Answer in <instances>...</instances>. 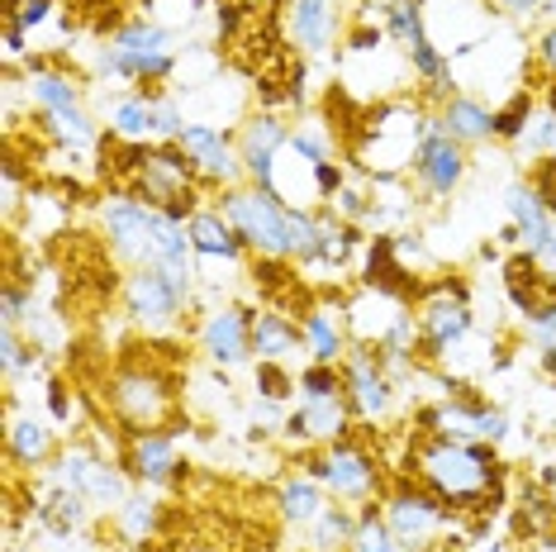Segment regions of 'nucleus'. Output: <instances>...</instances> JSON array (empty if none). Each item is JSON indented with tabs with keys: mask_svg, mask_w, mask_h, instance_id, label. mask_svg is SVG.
I'll list each match as a JSON object with an SVG mask.
<instances>
[{
	"mask_svg": "<svg viewBox=\"0 0 556 552\" xmlns=\"http://www.w3.org/2000/svg\"><path fill=\"white\" fill-rule=\"evenodd\" d=\"M433 120H438L442 134H452L466 148H480V143H490V138H495V110H490L480 96H471V91L447 96Z\"/></svg>",
	"mask_w": 556,
	"mask_h": 552,
	"instance_id": "25",
	"label": "nucleus"
},
{
	"mask_svg": "<svg viewBox=\"0 0 556 552\" xmlns=\"http://www.w3.org/2000/svg\"><path fill=\"white\" fill-rule=\"evenodd\" d=\"M343 376H348V400H352L357 424H386L390 414H395L400 386L371 348H352L343 357Z\"/></svg>",
	"mask_w": 556,
	"mask_h": 552,
	"instance_id": "17",
	"label": "nucleus"
},
{
	"mask_svg": "<svg viewBox=\"0 0 556 552\" xmlns=\"http://www.w3.org/2000/svg\"><path fill=\"white\" fill-rule=\"evenodd\" d=\"M186 229H191V243H195V258L200 262H229V267H243V262H252L248 243L238 238L233 224L224 219L219 205H200Z\"/></svg>",
	"mask_w": 556,
	"mask_h": 552,
	"instance_id": "22",
	"label": "nucleus"
},
{
	"mask_svg": "<svg viewBox=\"0 0 556 552\" xmlns=\"http://www.w3.org/2000/svg\"><path fill=\"white\" fill-rule=\"evenodd\" d=\"M495 5L504 10V15H514V20H533V15H542V0H495Z\"/></svg>",
	"mask_w": 556,
	"mask_h": 552,
	"instance_id": "43",
	"label": "nucleus"
},
{
	"mask_svg": "<svg viewBox=\"0 0 556 552\" xmlns=\"http://www.w3.org/2000/svg\"><path fill=\"white\" fill-rule=\"evenodd\" d=\"M252 315H257V310L233 305V300L205 310V319H200V329H195L200 353L224 372H233V367H243L248 357H257L252 353Z\"/></svg>",
	"mask_w": 556,
	"mask_h": 552,
	"instance_id": "18",
	"label": "nucleus"
},
{
	"mask_svg": "<svg viewBox=\"0 0 556 552\" xmlns=\"http://www.w3.org/2000/svg\"><path fill=\"white\" fill-rule=\"evenodd\" d=\"M343 0H286V29L300 53H328L343 39Z\"/></svg>",
	"mask_w": 556,
	"mask_h": 552,
	"instance_id": "21",
	"label": "nucleus"
},
{
	"mask_svg": "<svg viewBox=\"0 0 556 552\" xmlns=\"http://www.w3.org/2000/svg\"><path fill=\"white\" fill-rule=\"evenodd\" d=\"M24 5H29V0H5V15H20Z\"/></svg>",
	"mask_w": 556,
	"mask_h": 552,
	"instance_id": "45",
	"label": "nucleus"
},
{
	"mask_svg": "<svg viewBox=\"0 0 556 552\" xmlns=\"http://www.w3.org/2000/svg\"><path fill=\"white\" fill-rule=\"evenodd\" d=\"M157 219H162V210L148 205V200H138L134 191H110L100 200V238H105L110 258L124 262L129 272L153 267Z\"/></svg>",
	"mask_w": 556,
	"mask_h": 552,
	"instance_id": "9",
	"label": "nucleus"
},
{
	"mask_svg": "<svg viewBox=\"0 0 556 552\" xmlns=\"http://www.w3.org/2000/svg\"><path fill=\"white\" fill-rule=\"evenodd\" d=\"M115 529H119L124 543H153L157 529H162V505L143 491V486H138V491L119 505V514H115Z\"/></svg>",
	"mask_w": 556,
	"mask_h": 552,
	"instance_id": "32",
	"label": "nucleus"
},
{
	"mask_svg": "<svg viewBox=\"0 0 556 552\" xmlns=\"http://www.w3.org/2000/svg\"><path fill=\"white\" fill-rule=\"evenodd\" d=\"M110 419L119 424V434H148V429H181V400H176V376L162 367L157 357H129L124 348L119 367L110 372L105 386Z\"/></svg>",
	"mask_w": 556,
	"mask_h": 552,
	"instance_id": "3",
	"label": "nucleus"
},
{
	"mask_svg": "<svg viewBox=\"0 0 556 552\" xmlns=\"http://www.w3.org/2000/svg\"><path fill=\"white\" fill-rule=\"evenodd\" d=\"M124 472L134 476L143 491H167L186 476L181 462V429H148L124 438Z\"/></svg>",
	"mask_w": 556,
	"mask_h": 552,
	"instance_id": "15",
	"label": "nucleus"
},
{
	"mask_svg": "<svg viewBox=\"0 0 556 552\" xmlns=\"http://www.w3.org/2000/svg\"><path fill=\"white\" fill-rule=\"evenodd\" d=\"M533 67L547 77V86L556 81V24H547V29L538 34V43H533Z\"/></svg>",
	"mask_w": 556,
	"mask_h": 552,
	"instance_id": "42",
	"label": "nucleus"
},
{
	"mask_svg": "<svg viewBox=\"0 0 556 552\" xmlns=\"http://www.w3.org/2000/svg\"><path fill=\"white\" fill-rule=\"evenodd\" d=\"M414 329H419V348H414L419 367H442L476 334L471 286L462 276H428L419 305H414Z\"/></svg>",
	"mask_w": 556,
	"mask_h": 552,
	"instance_id": "5",
	"label": "nucleus"
},
{
	"mask_svg": "<svg viewBox=\"0 0 556 552\" xmlns=\"http://www.w3.org/2000/svg\"><path fill=\"white\" fill-rule=\"evenodd\" d=\"M362 529V510H352V505H328L319 519L309 524V552H348L352 548V538H357Z\"/></svg>",
	"mask_w": 556,
	"mask_h": 552,
	"instance_id": "31",
	"label": "nucleus"
},
{
	"mask_svg": "<svg viewBox=\"0 0 556 552\" xmlns=\"http://www.w3.org/2000/svg\"><path fill=\"white\" fill-rule=\"evenodd\" d=\"M542 100H547V105H552V110H556V81H552V86H547V96H542Z\"/></svg>",
	"mask_w": 556,
	"mask_h": 552,
	"instance_id": "47",
	"label": "nucleus"
},
{
	"mask_svg": "<svg viewBox=\"0 0 556 552\" xmlns=\"http://www.w3.org/2000/svg\"><path fill=\"white\" fill-rule=\"evenodd\" d=\"M381 514L404 543V552H428L442 534L457 529V519H462L457 510H447L428 486L414 481V476H400V481L381 495Z\"/></svg>",
	"mask_w": 556,
	"mask_h": 552,
	"instance_id": "8",
	"label": "nucleus"
},
{
	"mask_svg": "<svg viewBox=\"0 0 556 552\" xmlns=\"http://www.w3.org/2000/svg\"><path fill=\"white\" fill-rule=\"evenodd\" d=\"M134 476L124 467H110L105 453H91L86 443H72L53 457V486L81 491L96 505V514H119V505L134 495Z\"/></svg>",
	"mask_w": 556,
	"mask_h": 552,
	"instance_id": "10",
	"label": "nucleus"
},
{
	"mask_svg": "<svg viewBox=\"0 0 556 552\" xmlns=\"http://www.w3.org/2000/svg\"><path fill=\"white\" fill-rule=\"evenodd\" d=\"M300 396H348L343 362H309V367H300Z\"/></svg>",
	"mask_w": 556,
	"mask_h": 552,
	"instance_id": "36",
	"label": "nucleus"
},
{
	"mask_svg": "<svg viewBox=\"0 0 556 552\" xmlns=\"http://www.w3.org/2000/svg\"><path fill=\"white\" fill-rule=\"evenodd\" d=\"M528 181H533V191L547 200V210H552V219H556V158H542L533 162V172H528Z\"/></svg>",
	"mask_w": 556,
	"mask_h": 552,
	"instance_id": "41",
	"label": "nucleus"
},
{
	"mask_svg": "<svg viewBox=\"0 0 556 552\" xmlns=\"http://www.w3.org/2000/svg\"><path fill=\"white\" fill-rule=\"evenodd\" d=\"M300 472H309L314 481H319L333 500H343V505H371V500H381L390 491L386 472H381V457H376L362 438H343V443L309 448V453L300 457Z\"/></svg>",
	"mask_w": 556,
	"mask_h": 552,
	"instance_id": "6",
	"label": "nucleus"
},
{
	"mask_svg": "<svg viewBox=\"0 0 556 552\" xmlns=\"http://www.w3.org/2000/svg\"><path fill=\"white\" fill-rule=\"evenodd\" d=\"M219 210L248 243L252 258H290V205L276 191L243 181L219 196Z\"/></svg>",
	"mask_w": 556,
	"mask_h": 552,
	"instance_id": "7",
	"label": "nucleus"
},
{
	"mask_svg": "<svg viewBox=\"0 0 556 552\" xmlns=\"http://www.w3.org/2000/svg\"><path fill=\"white\" fill-rule=\"evenodd\" d=\"M62 453L58 424L34 410H20L15 396H5V462L15 472H39Z\"/></svg>",
	"mask_w": 556,
	"mask_h": 552,
	"instance_id": "20",
	"label": "nucleus"
},
{
	"mask_svg": "<svg viewBox=\"0 0 556 552\" xmlns=\"http://www.w3.org/2000/svg\"><path fill=\"white\" fill-rule=\"evenodd\" d=\"M34 519H39V529H48L53 538H77L91 529L96 519V505L86 500L81 491H67V486H53V491L43 495V505L34 510Z\"/></svg>",
	"mask_w": 556,
	"mask_h": 552,
	"instance_id": "28",
	"label": "nucleus"
},
{
	"mask_svg": "<svg viewBox=\"0 0 556 552\" xmlns=\"http://www.w3.org/2000/svg\"><path fill=\"white\" fill-rule=\"evenodd\" d=\"M523 334H528V343L538 348L542 372H547L552 381H556V305H547V310H542V315L528 319V329H523Z\"/></svg>",
	"mask_w": 556,
	"mask_h": 552,
	"instance_id": "37",
	"label": "nucleus"
},
{
	"mask_svg": "<svg viewBox=\"0 0 556 552\" xmlns=\"http://www.w3.org/2000/svg\"><path fill=\"white\" fill-rule=\"evenodd\" d=\"M300 391V376L286 367V362H257V396H267V400H286Z\"/></svg>",
	"mask_w": 556,
	"mask_h": 552,
	"instance_id": "38",
	"label": "nucleus"
},
{
	"mask_svg": "<svg viewBox=\"0 0 556 552\" xmlns=\"http://www.w3.org/2000/svg\"><path fill=\"white\" fill-rule=\"evenodd\" d=\"M352 400L348 396H300V405L286 414V434L295 438L300 448H328V443H343L352 438Z\"/></svg>",
	"mask_w": 556,
	"mask_h": 552,
	"instance_id": "19",
	"label": "nucleus"
},
{
	"mask_svg": "<svg viewBox=\"0 0 556 552\" xmlns=\"http://www.w3.org/2000/svg\"><path fill=\"white\" fill-rule=\"evenodd\" d=\"M504 210H509V224L518 229V248H523V253H538V248L552 238L556 219H552L547 200L533 191V181H514L509 191H504Z\"/></svg>",
	"mask_w": 556,
	"mask_h": 552,
	"instance_id": "26",
	"label": "nucleus"
},
{
	"mask_svg": "<svg viewBox=\"0 0 556 552\" xmlns=\"http://www.w3.org/2000/svg\"><path fill=\"white\" fill-rule=\"evenodd\" d=\"M176 143L186 148V158L195 162L200 181L210 186V191H233V186L248 181L243 172V158H238V138L224 134L219 124H186V134L176 138Z\"/></svg>",
	"mask_w": 556,
	"mask_h": 552,
	"instance_id": "16",
	"label": "nucleus"
},
{
	"mask_svg": "<svg viewBox=\"0 0 556 552\" xmlns=\"http://www.w3.org/2000/svg\"><path fill=\"white\" fill-rule=\"evenodd\" d=\"M105 129L124 143H157V120H153V91H129L105 105Z\"/></svg>",
	"mask_w": 556,
	"mask_h": 552,
	"instance_id": "30",
	"label": "nucleus"
},
{
	"mask_svg": "<svg viewBox=\"0 0 556 552\" xmlns=\"http://www.w3.org/2000/svg\"><path fill=\"white\" fill-rule=\"evenodd\" d=\"M24 96H29V105L39 110V120L86 105V100H81V81L72 77V72L53 67V62H29V72H24Z\"/></svg>",
	"mask_w": 556,
	"mask_h": 552,
	"instance_id": "24",
	"label": "nucleus"
},
{
	"mask_svg": "<svg viewBox=\"0 0 556 552\" xmlns=\"http://www.w3.org/2000/svg\"><path fill=\"white\" fill-rule=\"evenodd\" d=\"M414 186L428 196V200H447L457 196L466 177H471V148L457 143L452 134L438 129V120L428 115V129H424V143L419 153H414Z\"/></svg>",
	"mask_w": 556,
	"mask_h": 552,
	"instance_id": "12",
	"label": "nucleus"
},
{
	"mask_svg": "<svg viewBox=\"0 0 556 552\" xmlns=\"http://www.w3.org/2000/svg\"><path fill=\"white\" fill-rule=\"evenodd\" d=\"M328 500L333 495H328L309 472H290V476H281V486H276V514H281L286 524H295V529H309L328 510Z\"/></svg>",
	"mask_w": 556,
	"mask_h": 552,
	"instance_id": "29",
	"label": "nucleus"
},
{
	"mask_svg": "<svg viewBox=\"0 0 556 552\" xmlns=\"http://www.w3.org/2000/svg\"><path fill=\"white\" fill-rule=\"evenodd\" d=\"M119 300H124V315H129L138 329H148V338L176 329L186 310L195 305V300L186 296L162 267H138V272H129V276H124V286H119Z\"/></svg>",
	"mask_w": 556,
	"mask_h": 552,
	"instance_id": "11",
	"label": "nucleus"
},
{
	"mask_svg": "<svg viewBox=\"0 0 556 552\" xmlns=\"http://www.w3.org/2000/svg\"><path fill=\"white\" fill-rule=\"evenodd\" d=\"M533 552H556V529H552L547 538H538V543H533Z\"/></svg>",
	"mask_w": 556,
	"mask_h": 552,
	"instance_id": "44",
	"label": "nucleus"
},
{
	"mask_svg": "<svg viewBox=\"0 0 556 552\" xmlns=\"http://www.w3.org/2000/svg\"><path fill=\"white\" fill-rule=\"evenodd\" d=\"M300 348H305V329H300L295 315H281V310L252 315V353H257V362H290Z\"/></svg>",
	"mask_w": 556,
	"mask_h": 552,
	"instance_id": "27",
	"label": "nucleus"
},
{
	"mask_svg": "<svg viewBox=\"0 0 556 552\" xmlns=\"http://www.w3.org/2000/svg\"><path fill=\"white\" fill-rule=\"evenodd\" d=\"M319 205L314 210H290V258L300 262V267H314L319 262Z\"/></svg>",
	"mask_w": 556,
	"mask_h": 552,
	"instance_id": "35",
	"label": "nucleus"
},
{
	"mask_svg": "<svg viewBox=\"0 0 556 552\" xmlns=\"http://www.w3.org/2000/svg\"><path fill=\"white\" fill-rule=\"evenodd\" d=\"M509 429H514V424H509V414H504L500 405H485V410H480V429H476V438H480V443H504V438H509Z\"/></svg>",
	"mask_w": 556,
	"mask_h": 552,
	"instance_id": "40",
	"label": "nucleus"
},
{
	"mask_svg": "<svg viewBox=\"0 0 556 552\" xmlns=\"http://www.w3.org/2000/svg\"><path fill=\"white\" fill-rule=\"evenodd\" d=\"M300 329H305L309 362H343L352 353L343 300H319V305H309L305 315H300Z\"/></svg>",
	"mask_w": 556,
	"mask_h": 552,
	"instance_id": "23",
	"label": "nucleus"
},
{
	"mask_svg": "<svg viewBox=\"0 0 556 552\" xmlns=\"http://www.w3.org/2000/svg\"><path fill=\"white\" fill-rule=\"evenodd\" d=\"M357 510H362V529H357V538H352L348 552H404V543L395 538V529H390L386 514H381V500L357 505Z\"/></svg>",
	"mask_w": 556,
	"mask_h": 552,
	"instance_id": "34",
	"label": "nucleus"
},
{
	"mask_svg": "<svg viewBox=\"0 0 556 552\" xmlns=\"http://www.w3.org/2000/svg\"><path fill=\"white\" fill-rule=\"evenodd\" d=\"M343 315H348V338L352 348H386L395 329L404 319H414V305L395 291H381V286H357V296L343 300Z\"/></svg>",
	"mask_w": 556,
	"mask_h": 552,
	"instance_id": "13",
	"label": "nucleus"
},
{
	"mask_svg": "<svg viewBox=\"0 0 556 552\" xmlns=\"http://www.w3.org/2000/svg\"><path fill=\"white\" fill-rule=\"evenodd\" d=\"M290 134H295V124H286L281 110H257V115H248L238 124V158H243V172L252 186H262V191H276V162L290 148Z\"/></svg>",
	"mask_w": 556,
	"mask_h": 552,
	"instance_id": "14",
	"label": "nucleus"
},
{
	"mask_svg": "<svg viewBox=\"0 0 556 552\" xmlns=\"http://www.w3.org/2000/svg\"><path fill=\"white\" fill-rule=\"evenodd\" d=\"M428 115L419 100H376L366 105V115L357 124L348 143V158L357 162L362 177L381 181V177H409L414 172V153L424 143Z\"/></svg>",
	"mask_w": 556,
	"mask_h": 552,
	"instance_id": "2",
	"label": "nucleus"
},
{
	"mask_svg": "<svg viewBox=\"0 0 556 552\" xmlns=\"http://www.w3.org/2000/svg\"><path fill=\"white\" fill-rule=\"evenodd\" d=\"M533 110H538V96L528 91V86H518L504 105H495V138L500 143H518V138L528 134V124H533Z\"/></svg>",
	"mask_w": 556,
	"mask_h": 552,
	"instance_id": "33",
	"label": "nucleus"
},
{
	"mask_svg": "<svg viewBox=\"0 0 556 552\" xmlns=\"http://www.w3.org/2000/svg\"><path fill=\"white\" fill-rule=\"evenodd\" d=\"M176 552H233V548H176Z\"/></svg>",
	"mask_w": 556,
	"mask_h": 552,
	"instance_id": "46",
	"label": "nucleus"
},
{
	"mask_svg": "<svg viewBox=\"0 0 556 552\" xmlns=\"http://www.w3.org/2000/svg\"><path fill=\"white\" fill-rule=\"evenodd\" d=\"M409 476L428 486L442 505L462 519H485L504 505L509 467L495 443L480 438H447V434H414L409 429Z\"/></svg>",
	"mask_w": 556,
	"mask_h": 552,
	"instance_id": "1",
	"label": "nucleus"
},
{
	"mask_svg": "<svg viewBox=\"0 0 556 552\" xmlns=\"http://www.w3.org/2000/svg\"><path fill=\"white\" fill-rule=\"evenodd\" d=\"M96 72L115 81H138L148 91H157L162 81H172L181 72V39L162 20H129L105 39L96 53Z\"/></svg>",
	"mask_w": 556,
	"mask_h": 552,
	"instance_id": "4",
	"label": "nucleus"
},
{
	"mask_svg": "<svg viewBox=\"0 0 556 552\" xmlns=\"http://www.w3.org/2000/svg\"><path fill=\"white\" fill-rule=\"evenodd\" d=\"M115 552H138V548H129V543H124V548H115Z\"/></svg>",
	"mask_w": 556,
	"mask_h": 552,
	"instance_id": "48",
	"label": "nucleus"
},
{
	"mask_svg": "<svg viewBox=\"0 0 556 552\" xmlns=\"http://www.w3.org/2000/svg\"><path fill=\"white\" fill-rule=\"evenodd\" d=\"M48 410H53V424H77L81 419V400L72 396L62 381H48Z\"/></svg>",
	"mask_w": 556,
	"mask_h": 552,
	"instance_id": "39",
	"label": "nucleus"
}]
</instances>
